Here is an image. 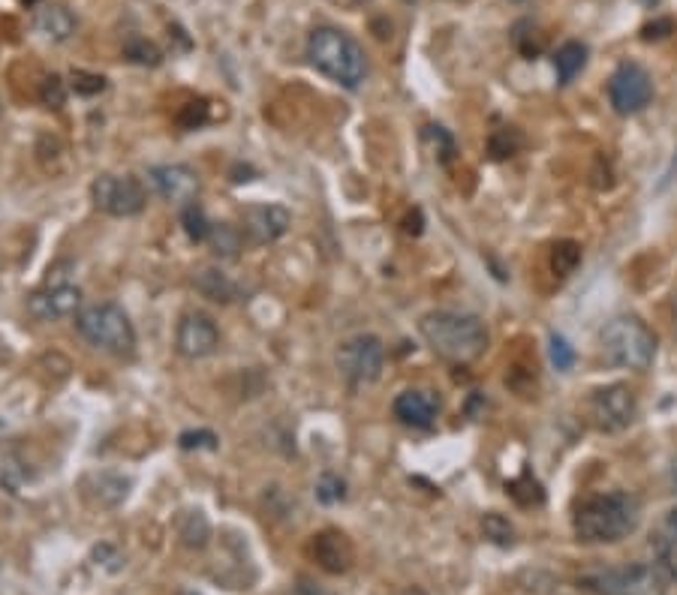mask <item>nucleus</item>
<instances>
[{
  "instance_id": "nucleus-2",
  "label": "nucleus",
  "mask_w": 677,
  "mask_h": 595,
  "mask_svg": "<svg viewBox=\"0 0 677 595\" xmlns=\"http://www.w3.org/2000/svg\"><path fill=\"white\" fill-rule=\"evenodd\" d=\"M422 340L434 349V355L467 364L476 361L488 349V328L479 316L461 310H431L419 322Z\"/></svg>"
},
{
  "instance_id": "nucleus-38",
  "label": "nucleus",
  "mask_w": 677,
  "mask_h": 595,
  "mask_svg": "<svg viewBox=\"0 0 677 595\" xmlns=\"http://www.w3.org/2000/svg\"><path fill=\"white\" fill-rule=\"evenodd\" d=\"M671 31H674V22L671 19H656V22H650V25L641 28V37L650 43V40H665Z\"/></svg>"
},
{
  "instance_id": "nucleus-6",
  "label": "nucleus",
  "mask_w": 677,
  "mask_h": 595,
  "mask_svg": "<svg viewBox=\"0 0 677 595\" xmlns=\"http://www.w3.org/2000/svg\"><path fill=\"white\" fill-rule=\"evenodd\" d=\"M76 328L97 349H106L112 355H133L136 352V328L118 304L106 301V304L85 307L76 316Z\"/></svg>"
},
{
  "instance_id": "nucleus-13",
  "label": "nucleus",
  "mask_w": 677,
  "mask_h": 595,
  "mask_svg": "<svg viewBox=\"0 0 677 595\" xmlns=\"http://www.w3.org/2000/svg\"><path fill=\"white\" fill-rule=\"evenodd\" d=\"M28 310L34 319L40 322H52V319H67L82 313V289L73 283L64 286H46L40 292H34L28 298Z\"/></svg>"
},
{
  "instance_id": "nucleus-1",
  "label": "nucleus",
  "mask_w": 677,
  "mask_h": 595,
  "mask_svg": "<svg viewBox=\"0 0 677 595\" xmlns=\"http://www.w3.org/2000/svg\"><path fill=\"white\" fill-rule=\"evenodd\" d=\"M641 523V502L626 490H611L584 499L575 508L572 529L581 544H614L629 538Z\"/></svg>"
},
{
  "instance_id": "nucleus-34",
  "label": "nucleus",
  "mask_w": 677,
  "mask_h": 595,
  "mask_svg": "<svg viewBox=\"0 0 677 595\" xmlns=\"http://www.w3.org/2000/svg\"><path fill=\"white\" fill-rule=\"evenodd\" d=\"M70 85H73V91H76V94H82V97H94V94H100V91L106 88V79H103V76H94V73H82V70H76V73L70 76Z\"/></svg>"
},
{
  "instance_id": "nucleus-35",
  "label": "nucleus",
  "mask_w": 677,
  "mask_h": 595,
  "mask_svg": "<svg viewBox=\"0 0 677 595\" xmlns=\"http://www.w3.org/2000/svg\"><path fill=\"white\" fill-rule=\"evenodd\" d=\"M181 448H208V451H214L217 448V436L211 433V430H187V433H181Z\"/></svg>"
},
{
  "instance_id": "nucleus-30",
  "label": "nucleus",
  "mask_w": 677,
  "mask_h": 595,
  "mask_svg": "<svg viewBox=\"0 0 677 595\" xmlns=\"http://www.w3.org/2000/svg\"><path fill=\"white\" fill-rule=\"evenodd\" d=\"M425 142L431 145L437 163L449 166L455 160V139L449 136V130H443V127H425Z\"/></svg>"
},
{
  "instance_id": "nucleus-3",
  "label": "nucleus",
  "mask_w": 677,
  "mask_h": 595,
  "mask_svg": "<svg viewBox=\"0 0 677 595\" xmlns=\"http://www.w3.org/2000/svg\"><path fill=\"white\" fill-rule=\"evenodd\" d=\"M307 61L331 82L356 91L368 76V58L365 49L337 28H316L307 37Z\"/></svg>"
},
{
  "instance_id": "nucleus-31",
  "label": "nucleus",
  "mask_w": 677,
  "mask_h": 595,
  "mask_svg": "<svg viewBox=\"0 0 677 595\" xmlns=\"http://www.w3.org/2000/svg\"><path fill=\"white\" fill-rule=\"evenodd\" d=\"M521 145H524V139H521L518 130H497V133L488 139V154H491V160H506V157H512Z\"/></svg>"
},
{
  "instance_id": "nucleus-21",
  "label": "nucleus",
  "mask_w": 677,
  "mask_h": 595,
  "mask_svg": "<svg viewBox=\"0 0 677 595\" xmlns=\"http://www.w3.org/2000/svg\"><path fill=\"white\" fill-rule=\"evenodd\" d=\"M584 67H587V46H584V43L569 40V43H563V46L554 52V70H557L560 85H569Z\"/></svg>"
},
{
  "instance_id": "nucleus-28",
  "label": "nucleus",
  "mask_w": 677,
  "mask_h": 595,
  "mask_svg": "<svg viewBox=\"0 0 677 595\" xmlns=\"http://www.w3.org/2000/svg\"><path fill=\"white\" fill-rule=\"evenodd\" d=\"M208 241H211V247H214V253L220 256V259H235L238 256V250H241V235H238V229H232V226H214L211 229V235H208Z\"/></svg>"
},
{
  "instance_id": "nucleus-15",
  "label": "nucleus",
  "mask_w": 677,
  "mask_h": 595,
  "mask_svg": "<svg viewBox=\"0 0 677 595\" xmlns=\"http://www.w3.org/2000/svg\"><path fill=\"white\" fill-rule=\"evenodd\" d=\"M292 217L283 205H253L244 211V232L256 244H271L286 235Z\"/></svg>"
},
{
  "instance_id": "nucleus-14",
  "label": "nucleus",
  "mask_w": 677,
  "mask_h": 595,
  "mask_svg": "<svg viewBox=\"0 0 677 595\" xmlns=\"http://www.w3.org/2000/svg\"><path fill=\"white\" fill-rule=\"evenodd\" d=\"M148 181L151 187L169 199V202H178V205H187V202H196V193H199V175L190 169V166H181V163H172V166H154L148 169Z\"/></svg>"
},
{
  "instance_id": "nucleus-11",
  "label": "nucleus",
  "mask_w": 677,
  "mask_h": 595,
  "mask_svg": "<svg viewBox=\"0 0 677 595\" xmlns=\"http://www.w3.org/2000/svg\"><path fill=\"white\" fill-rule=\"evenodd\" d=\"M220 346V331L214 325L211 316L205 313H184L175 331V349L178 355L196 361V358H208L214 355Z\"/></svg>"
},
{
  "instance_id": "nucleus-41",
  "label": "nucleus",
  "mask_w": 677,
  "mask_h": 595,
  "mask_svg": "<svg viewBox=\"0 0 677 595\" xmlns=\"http://www.w3.org/2000/svg\"><path fill=\"white\" fill-rule=\"evenodd\" d=\"M668 481H671V487H674V493H677V454L671 457V466H668Z\"/></svg>"
},
{
  "instance_id": "nucleus-9",
  "label": "nucleus",
  "mask_w": 677,
  "mask_h": 595,
  "mask_svg": "<svg viewBox=\"0 0 677 595\" xmlns=\"http://www.w3.org/2000/svg\"><path fill=\"white\" fill-rule=\"evenodd\" d=\"M608 100H611V109L617 115H638L647 109V103L653 100V82H650V73L635 64V61H626L620 64L611 79H608Z\"/></svg>"
},
{
  "instance_id": "nucleus-25",
  "label": "nucleus",
  "mask_w": 677,
  "mask_h": 595,
  "mask_svg": "<svg viewBox=\"0 0 677 595\" xmlns=\"http://www.w3.org/2000/svg\"><path fill=\"white\" fill-rule=\"evenodd\" d=\"M506 490H509V496H512L521 508H533V505H542V502H545V490H542V484H539L530 472H524L521 478L509 481Z\"/></svg>"
},
{
  "instance_id": "nucleus-43",
  "label": "nucleus",
  "mask_w": 677,
  "mask_h": 595,
  "mask_svg": "<svg viewBox=\"0 0 677 595\" xmlns=\"http://www.w3.org/2000/svg\"><path fill=\"white\" fill-rule=\"evenodd\" d=\"M674 328H677V292H674Z\"/></svg>"
},
{
  "instance_id": "nucleus-7",
  "label": "nucleus",
  "mask_w": 677,
  "mask_h": 595,
  "mask_svg": "<svg viewBox=\"0 0 677 595\" xmlns=\"http://www.w3.org/2000/svg\"><path fill=\"white\" fill-rule=\"evenodd\" d=\"M386 346L374 334H356L337 349V370L353 385H371L383 376Z\"/></svg>"
},
{
  "instance_id": "nucleus-32",
  "label": "nucleus",
  "mask_w": 677,
  "mask_h": 595,
  "mask_svg": "<svg viewBox=\"0 0 677 595\" xmlns=\"http://www.w3.org/2000/svg\"><path fill=\"white\" fill-rule=\"evenodd\" d=\"M124 55L130 58V61H136V64H142V67H157L160 64V49L154 46V43H148V40H130L127 46H124Z\"/></svg>"
},
{
  "instance_id": "nucleus-4",
  "label": "nucleus",
  "mask_w": 677,
  "mask_h": 595,
  "mask_svg": "<svg viewBox=\"0 0 677 595\" xmlns=\"http://www.w3.org/2000/svg\"><path fill=\"white\" fill-rule=\"evenodd\" d=\"M602 352L614 367L647 370L656 358V334L635 316H617L602 328Z\"/></svg>"
},
{
  "instance_id": "nucleus-24",
  "label": "nucleus",
  "mask_w": 677,
  "mask_h": 595,
  "mask_svg": "<svg viewBox=\"0 0 677 595\" xmlns=\"http://www.w3.org/2000/svg\"><path fill=\"white\" fill-rule=\"evenodd\" d=\"M512 43H515V49H518L524 58H536V55H542V49H545V34H542V28L533 25V22H518V25L512 28Z\"/></svg>"
},
{
  "instance_id": "nucleus-26",
  "label": "nucleus",
  "mask_w": 677,
  "mask_h": 595,
  "mask_svg": "<svg viewBox=\"0 0 677 595\" xmlns=\"http://www.w3.org/2000/svg\"><path fill=\"white\" fill-rule=\"evenodd\" d=\"M578 265H581V244H575V241H557L551 247V271L557 277L575 274Z\"/></svg>"
},
{
  "instance_id": "nucleus-27",
  "label": "nucleus",
  "mask_w": 677,
  "mask_h": 595,
  "mask_svg": "<svg viewBox=\"0 0 677 595\" xmlns=\"http://www.w3.org/2000/svg\"><path fill=\"white\" fill-rule=\"evenodd\" d=\"M482 535H485L488 541L500 544V547H509V544L515 541V526H512L509 517H503V514H497V511H488V514L482 517Z\"/></svg>"
},
{
  "instance_id": "nucleus-37",
  "label": "nucleus",
  "mask_w": 677,
  "mask_h": 595,
  "mask_svg": "<svg viewBox=\"0 0 677 595\" xmlns=\"http://www.w3.org/2000/svg\"><path fill=\"white\" fill-rule=\"evenodd\" d=\"M64 100H67L64 82H61L58 76H49V79L43 82V103H46V106H52V109H61V106H64Z\"/></svg>"
},
{
  "instance_id": "nucleus-40",
  "label": "nucleus",
  "mask_w": 677,
  "mask_h": 595,
  "mask_svg": "<svg viewBox=\"0 0 677 595\" xmlns=\"http://www.w3.org/2000/svg\"><path fill=\"white\" fill-rule=\"evenodd\" d=\"M295 595H328V592H322L316 583H310V580H298V586H295Z\"/></svg>"
},
{
  "instance_id": "nucleus-12",
  "label": "nucleus",
  "mask_w": 677,
  "mask_h": 595,
  "mask_svg": "<svg viewBox=\"0 0 677 595\" xmlns=\"http://www.w3.org/2000/svg\"><path fill=\"white\" fill-rule=\"evenodd\" d=\"M310 556L313 562L328 574H344L356 562V547L341 529H322L310 538Z\"/></svg>"
},
{
  "instance_id": "nucleus-20",
  "label": "nucleus",
  "mask_w": 677,
  "mask_h": 595,
  "mask_svg": "<svg viewBox=\"0 0 677 595\" xmlns=\"http://www.w3.org/2000/svg\"><path fill=\"white\" fill-rule=\"evenodd\" d=\"M85 487L97 496L100 505H118L130 493V478H124L118 472H94L85 478Z\"/></svg>"
},
{
  "instance_id": "nucleus-17",
  "label": "nucleus",
  "mask_w": 677,
  "mask_h": 595,
  "mask_svg": "<svg viewBox=\"0 0 677 595\" xmlns=\"http://www.w3.org/2000/svg\"><path fill=\"white\" fill-rule=\"evenodd\" d=\"M650 550L656 556L659 571L668 580H677V505L665 511L662 523L650 535Z\"/></svg>"
},
{
  "instance_id": "nucleus-46",
  "label": "nucleus",
  "mask_w": 677,
  "mask_h": 595,
  "mask_svg": "<svg viewBox=\"0 0 677 595\" xmlns=\"http://www.w3.org/2000/svg\"><path fill=\"white\" fill-rule=\"evenodd\" d=\"M404 4H413V0H404Z\"/></svg>"
},
{
  "instance_id": "nucleus-29",
  "label": "nucleus",
  "mask_w": 677,
  "mask_h": 595,
  "mask_svg": "<svg viewBox=\"0 0 677 595\" xmlns=\"http://www.w3.org/2000/svg\"><path fill=\"white\" fill-rule=\"evenodd\" d=\"M316 499H319L322 505H337V502H344V499H347V481H344L341 475H334V472L319 475V481H316Z\"/></svg>"
},
{
  "instance_id": "nucleus-8",
  "label": "nucleus",
  "mask_w": 677,
  "mask_h": 595,
  "mask_svg": "<svg viewBox=\"0 0 677 595\" xmlns=\"http://www.w3.org/2000/svg\"><path fill=\"white\" fill-rule=\"evenodd\" d=\"M94 205L109 217H136L142 214L148 196L139 178L133 175H100L91 184Z\"/></svg>"
},
{
  "instance_id": "nucleus-23",
  "label": "nucleus",
  "mask_w": 677,
  "mask_h": 595,
  "mask_svg": "<svg viewBox=\"0 0 677 595\" xmlns=\"http://www.w3.org/2000/svg\"><path fill=\"white\" fill-rule=\"evenodd\" d=\"M181 226H184L187 238L196 241V244L208 241V235H211V229H214V223L208 220V214H205V208H202L199 202H187V205L181 208Z\"/></svg>"
},
{
  "instance_id": "nucleus-33",
  "label": "nucleus",
  "mask_w": 677,
  "mask_h": 595,
  "mask_svg": "<svg viewBox=\"0 0 677 595\" xmlns=\"http://www.w3.org/2000/svg\"><path fill=\"white\" fill-rule=\"evenodd\" d=\"M548 355H551V364H554L557 370H572V364H575V349H572L560 334H551V340H548Z\"/></svg>"
},
{
  "instance_id": "nucleus-18",
  "label": "nucleus",
  "mask_w": 677,
  "mask_h": 595,
  "mask_svg": "<svg viewBox=\"0 0 677 595\" xmlns=\"http://www.w3.org/2000/svg\"><path fill=\"white\" fill-rule=\"evenodd\" d=\"M34 28H37L46 40H52V43H67V40L76 34V19H73V13H70L67 7H61V4H46V7L37 10Z\"/></svg>"
},
{
  "instance_id": "nucleus-22",
  "label": "nucleus",
  "mask_w": 677,
  "mask_h": 595,
  "mask_svg": "<svg viewBox=\"0 0 677 595\" xmlns=\"http://www.w3.org/2000/svg\"><path fill=\"white\" fill-rule=\"evenodd\" d=\"M178 535L181 541L190 547V550H202L211 538V523L202 511H187L181 520H178Z\"/></svg>"
},
{
  "instance_id": "nucleus-42",
  "label": "nucleus",
  "mask_w": 677,
  "mask_h": 595,
  "mask_svg": "<svg viewBox=\"0 0 677 595\" xmlns=\"http://www.w3.org/2000/svg\"><path fill=\"white\" fill-rule=\"evenodd\" d=\"M401 595H425L422 589H407V592H401Z\"/></svg>"
},
{
  "instance_id": "nucleus-16",
  "label": "nucleus",
  "mask_w": 677,
  "mask_h": 595,
  "mask_svg": "<svg viewBox=\"0 0 677 595\" xmlns=\"http://www.w3.org/2000/svg\"><path fill=\"white\" fill-rule=\"evenodd\" d=\"M395 418L404 421L407 427H431L440 415V400L431 394V391H419V388H410V391H401L395 397Z\"/></svg>"
},
{
  "instance_id": "nucleus-39",
  "label": "nucleus",
  "mask_w": 677,
  "mask_h": 595,
  "mask_svg": "<svg viewBox=\"0 0 677 595\" xmlns=\"http://www.w3.org/2000/svg\"><path fill=\"white\" fill-rule=\"evenodd\" d=\"M178 121H181V127H187V130L202 127V124L208 121V115H205V103H190V106H187V115H181Z\"/></svg>"
},
{
  "instance_id": "nucleus-44",
  "label": "nucleus",
  "mask_w": 677,
  "mask_h": 595,
  "mask_svg": "<svg viewBox=\"0 0 677 595\" xmlns=\"http://www.w3.org/2000/svg\"><path fill=\"white\" fill-rule=\"evenodd\" d=\"M353 4H368V0H353Z\"/></svg>"
},
{
  "instance_id": "nucleus-47",
  "label": "nucleus",
  "mask_w": 677,
  "mask_h": 595,
  "mask_svg": "<svg viewBox=\"0 0 677 595\" xmlns=\"http://www.w3.org/2000/svg\"><path fill=\"white\" fill-rule=\"evenodd\" d=\"M0 112H4V106H0Z\"/></svg>"
},
{
  "instance_id": "nucleus-10",
  "label": "nucleus",
  "mask_w": 677,
  "mask_h": 595,
  "mask_svg": "<svg viewBox=\"0 0 677 595\" xmlns=\"http://www.w3.org/2000/svg\"><path fill=\"white\" fill-rule=\"evenodd\" d=\"M635 412H638V403H635V394L629 385L623 382H614V385H605L599 388L593 397H590V415H593V424L605 433H620L626 430L632 421H635Z\"/></svg>"
},
{
  "instance_id": "nucleus-5",
  "label": "nucleus",
  "mask_w": 677,
  "mask_h": 595,
  "mask_svg": "<svg viewBox=\"0 0 677 595\" xmlns=\"http://www.w3.org/2000/svg\"><path fill=\"white\" fill-rule=\"evenodd\" d=\"M578 583L593 595H665L668 577L656 562H632L620 568H590Z\"/></svg>"
},
{
  "instance_id": "nucleus-19",
  "label": "nucleus",
  "mask_w": 677,
  "mask_h": 595,
  "mask_svg": "<svg viewBox=\"0 0 677 595\" xmlns=\"http://www.w3.org/2000/svg\"><path fill=\"white\" fill-rule=\"evenodd\" d=\"M193 286H196V292L199 295H205L208 301H214V304H229V301H235V295H238V286L229 280V274H223L220 268H202L196 277H193Z\"/></svg>"
},
{
  "instance_id": "nucleus-36",
  "label": "nucleus",
  "mask_w": 677,
  "mask_h": 595,
  "mask_svg": "<svg viewBox=\"0 0 677 595\" xmlns=\"http://www.w3.org/2000/svg\"><path fill=\"white\" fill-rule=\"evenodd\" d=\"M94 559H97V565H103L106 571H121V568H124V553L115 550L112 544L94 547Z\"/></svg>"
},
{
  "instance_id": "nucleus-45",
  "label": "nucleus",
  "mask_w": 677,
  "mask_h": 595,
  "mask_svg": "<svg viewBox=\"0 0 677 595\" xmlns=\"http://www.w3.org/2000/svg\"><path fill=\"white\" fill-rule=\"evenodd\" d=\"M515 4H530V0H515Z\"/></svg>"
}]
</instances>
